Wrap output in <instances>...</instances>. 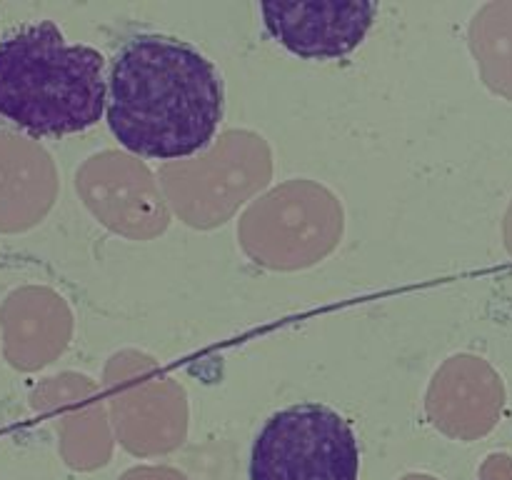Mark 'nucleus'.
Returning a JSON list of instances; mask_svg holds the SVG:
<instances>
[{
  "label": "nucleus",
  "mask_w": 512,
  "mask_h": 480,
  "mask_svg": "<svg viewBox=\"0 0 512 480\" xmlns=\"http://www.w3.org/2000/svg\"><path fill=\"white\" fill-rule=\"evenodd\" d=\"M225 113L213 60L165 35H135L115 53L105 120L125 150L178 160L208 148Z\"/></svg>",
  "instance_id": "f257e3e1"
},
{
  "label": "nucleus",
  "mask_w": 512,
  "mask_h": 480,
  "mask_svg": "<svg viewBox=\"0 0 512 480\" xmlns=\"http://www.w3.org/2000/svg\"><path fill=\"white\" fill-rule=\"evenodd\" d=\"M108 105L105 55L68 43L53 20L25 25L0 43V115L33 135L93 128Z\"/></svg>",
  "instance_id": "f03ea898"
},
{
  "label": "nucleus",
  "mask_w": 512,
  "mask_h": 480,
  "mask_svg": "<svg viewBox=\"0 0 512 480\" xmlns=\"http://www.w3.org/2000/svg\"><path fill=\"white\" fill-rule=\"evenodd\" d=\"M360 445L338 410L298 403L265 420L250 450V480H358Z\"/></svg>",
  "instance_id": "7ed1b4c3"
},
{
  "label": "nucleus",
  "mask_w": 512,
  "mask_h": 480,
  "mask_svg": "<svg viewBox=\"0 0 512 480\" xmlns=\"http://www.w3.org/2000/svg\"><path fill=\"white\" fill-rule=\"evenodd\" d=\"M260 13L268 33L293 55L335 60L363 43L378 5L368 0H268Z\"/></svg>",
  "instance_id": "20e7f679"
}]
</instances>
